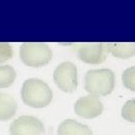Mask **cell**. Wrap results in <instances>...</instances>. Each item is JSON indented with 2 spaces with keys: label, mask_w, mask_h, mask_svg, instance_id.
<instances>
[{
  "label": "cell",
  "mask_w": 135,
  "mask_h": 135,
  "mask_svg": "<svg viewBox=\"0 0 135 135\" xmlns=\"http://www.w3.org/2000/svg\"><path fill=\"white\" fill-rule=\"evenodd\" d=\"M53 79L57 87L64 92H73L77 88V68L71 62H63L54 70Z\"/></svg>",
  "instance_id": "obj_4"
},
{
  "label": "cell",
  "mask_w": 135,
  "mask_h": 135,
  "mask_svg": "<svg viewBox=\"0 0 135 135\" xmlns=\"http://www.w3.org/2000/svg\"><path fill=\"white\" fill-rule=\"evenodd\" d=\"M122 82L124 86L132 91H135V66L127 68L122 74Z\"/></svg>",
  "instance_id": "obj_12"
},
{
  "label": "cell",
  "mask_w": 135,
  "mask_h": 135,
  "mask_svg": "<svg viewBox=\"0 0 135 135\" xmlns=\"http://www.w3.org/2000/svg\"><path fill=\"white\" fill-rule=\"evenodd\" d=\"M13 56V49L9 43L0 42V63L11 59Z\"/></svg>",
  "instance_id": "obj_14"
},
{
  "label": "cell",
  "mask_w": 135,
  "mask_h": 135,
  "mask_svg": "<svg viewBox=\"0 0 135 135\" xmlns=\"http://www.w3.org/2000/svg\"><path fill=\"white\" fill-rule=\"evenodd\" d=\"M17 103L14 98L6 93H0V120L10 119L16 112Z\"/></svg>",
  "instance_id": "obj_9"
},
{
  "label": "cell",
  "mask_w": 135,
  "mask_h": 135,
  "mask_svg": "<svg viewBox=\"0 0 135 135\" xmlns=\"http://www.w3.org/2000/svg\"><path fill=\"white\" fill-rule=\"evenodd\" d=\"M21 98L29 106L41 108L51 102L52 91L44 81L31 78L24 82L21 89Z\"/></svg>",
  "instance_id": "obj_1"
},
{
  "label": "cell",
  "mask_w": 135,
  "mask_h": 135,
  "mask_svg": "<svg viewBox=\"0 0 135 135\" xmlns=\"http://www.w3.org/2000/svg\"><path fill=\"white\" fill-rule=\"evenodd\" d=\"M108 51L114 57L126 58L133 57L135 55V42L128 43H107Z\"/></svg>",
  "instance_id": "obj_10"
},
{
  "label": "cell",
  "mask_w": 135,
  "mask_h": 135,
  "mask_svg": "<svg viewBox=\"0 0 135 135\" xmlns=\"http://www.w3.org/2000/svg\"><path fill=\"white\" fill-rule=\"evenodd\" d=\"M43 132L42 122L33 116H20L10 125L11 135H40Z\"/></svg>",
  "instance_id": "obj_5"
},
{
  "label": "cell",
  "mask_w": 135,
  "mask_h": 135,
  "mask_svg": "<svg viewBox=\"0 0 135 135\" xmlns=\"http://www.w3.org/2000/svg\"><path fill=\"white\" fill-rule=\"evenodd\" d=\"M58 135H92L91 129L72 119L63 121L58 128Z\"/></svg>",
  "instance_id": "obj_8"
},
{
  "label": "cell",
  "mask_w": 135,
  "mask_h": 135,
  "mask_svg": "<svg viewBox=\"0 0 135 135\" xmlns=\"http://www.w3.org/2000/svg\"><path fill=\"white\" fill-rule=\"evenodd\" d=\"M16 72L14 68L9 65L0 66V88L10 86L15 80Z\"/></svg>",
  "instance_id": "obj_11"
},
{
  "label": "cell",
  "mask_w": 135,
  "mask_h": 135,
  "mask_svg": "<svg viewBox=\"0 0 135 135\" xmlns=\"http://www.w3.org/2000/svg\"><path fill=\"white\" fill-rule=\"evenodd\" d=\"M19 56L25 65L31 67H41L51 60L52 51L45 43L26 42L20 46Z\"/></svg>",
  "instance_id": "obj_3"
},
{
  "label": "cell",
  "mask_w": 135,
  "mask_h": 135,
  "mask_svg": "<svg viewBox=\"0 0 135 135\" xmlns=\"http://www.w3.org/2000/svg\"><path fill=\"white\" fill-rule=\"evenodd\" d=\"M109 53L107 43H91L82 45L77 51L78 58L88 64H100Z\"/></svg>",
  "instance_id": "obj_6"
},
{
  "label": "cell",
  "mask_w": 135,
  "mask_h": 135,
  "mask_svg": "<svg viewBox=\"0 0 135 135\" xmlns=\"http://www.w3.org/2000/svg\"><path fill=\"white\" fill-rule=\"evenodd\" d=\"M103 110L101 101L95 95H88L79 98L75 103L76 114L84 118H94L101 114Z\"/></svg>",
  "instance_id": "obj_7"
},
{
  "label": "cell",
  "mask_w": 135,
  "mask_h": 135,
  "mask_svg": "<svg viewBox=\"0 0 135 135\" xmlns=\"http://www.w3.org/2000/svg\"><path fill=\"white\" fill-rule=\"evenodd\" d=\"M122 117L130 122H135V99L127 101L122 107Z\"/></svg>",
  "instance_id": "obj_13"
},
{
  "label": "cell",
  "mask_w": 135,
  "mask_h": 135,
  "mask_svg": "<svg viewBox=\"0 0 135 135\" xmlns=\"http://www.w3.org/2000/svg\"><path fill=\"white\" fill-rule=\"evenodd\" d=\"M115 83L114 73L110 69H94L85 74V90L95 96H105L112 92Z\"/></svg>",
  "instance_id": "obj_2"
}]
</instances>
